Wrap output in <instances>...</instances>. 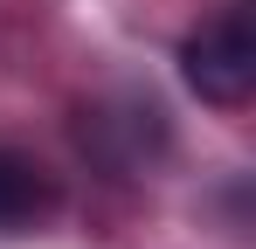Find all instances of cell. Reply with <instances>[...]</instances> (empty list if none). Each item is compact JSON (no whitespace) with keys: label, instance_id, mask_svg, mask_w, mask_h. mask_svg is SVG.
I'll return each instance as SVG.
<instances>
[{"label":"cell","instance_id":"6da1fadb","mask_svg":"<svg viewBox=\"0 0 256 249\" xmlns=\"http://www.w3.org/2000/svg\"><path fill=\"white\" fill-rule=\"evenodd\" d=\"M180 76H187V90H194L201 104H214V111L250 104V90H256L250 14H214V21H201L194 35L180 42Z\"/></svg>","mask_w":256,"mask_h":249},{"label":"cell","instance_id":"7a4b0ae2","mask_svg":"<svg viewBox=\"0 0 256 249\" xmlns=\"http://www.w3.org/2000/svg\"><path fill=\"white\" fill-rule=\"evenodd\" d=\"M42 214H56V180L0 146V228H35Z\"/></svg>","mask_w":256,"mask_h":249}]
</instances>
